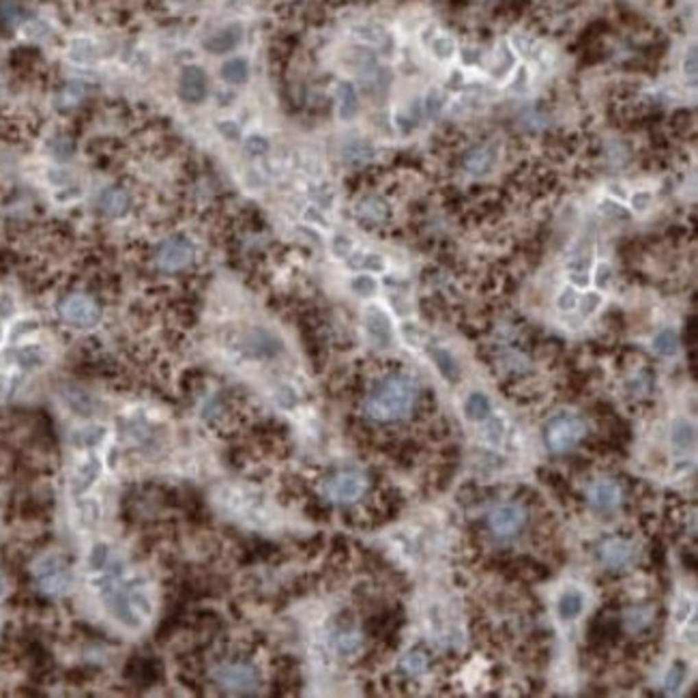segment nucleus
<instances>
[{
  "mask_svg": "<svg viewBox=\"0 0 698 698\" xmlns=\"http://www.w3.org/2000/svg\"><path fill=\"white\" fill-rule=\"evenodd\" d=\"M417 383L407 374H392L383 378L365 398L363 411L376 424H396L407 419L417 400Z\"/></svg>",
  "mask_w": 698,
  "mask_h": 698,
  "instance_id": "1",
  "label": "nucleus"
},
{
  "mask_svg": "<svg viewBox=\"0 0 698 698\" xmlns=\"http://www.w3.org/2000/svg\"><path fill=\"white\" fill-rule=\"evenodd\" d=\"M587 436V424L580 417L561 415L550 419L544 428V443L553 453H567Z\"/></svg>",
  "mask_w": 698,
  "mask_h": 698,
  "instance_id": "2",
  "label": "nucleus"
},
{
  "mask_svg": "<svg viewBox=\"0 0 698 698\" xmlns=\"http://www.w3.org/2000/svg\"><path fill=\"white\" fill-rule=\"evenodd\" d=\"M215 684L221 690H228L234 694H252L261 686V677L256 669L245 662H226L213 671Z\"/></svg>",
  "mask_w": 698,
  "mask_h": 698,
  "instance_id": "3",
  "label": "nucleus"
},
{
  "mask_svg": "<svg viewBox=\"0 0 698 698\" xmlns=\"http://www.w3.org/2000/svg\"><path fill=\"white\" fill-rule=\"evenodd\" d=\"M35 578H37V587L43 595L47 597H60L71 589V574L67 570L58 557L50 555L43 557L37 565H35Z\"/></svg>",
  "mask_w": 698,
  "mask_h": 698,
  "instance_id": "4",
  "label": "nucleus"
},
{
  "mask_svg": "<svg viewBox=\"0 0 698 698\" xmlns=\"http://www.w3.org/2000/svg\"><path fill=\"white\" fill-rule=\"evenodd\" d=\"M193 256H196L193 243L183 234H172L166 241L159 243V248L155 252V263L161 271L176 273V271L187 269L193 263Z\"/></svg>",
  "mask_w": 698,
  "mask_h": 698,
  "instance_id": "5",
  "label": "nucleus"
},
{
  "mask_svg": "<svg viewBox=\"0 0 698 698\" xmlns=\"http://www.w3.org/2000/svg\"><path fill=\"white\" fill-rule=\"evenodd\" d=\"M58 312L60 318L75 329H93L101 318L99 305L86 295H69L67 299H62Z\"/></svg>",
  "mask_w": 698,
  "mask_h": 698,
  "instance_id": "6",
  "label": "nucleus"
},
{
  "mask_svg": "<svg viewBox=\"0 0 698 698\" xmlns=\"http://www.w3.org/2000/svg\"><path fill=\"white\" fill-rule=\"evenodd\" d=\"M368 488V481L357 470H339L324 481V494L335 503H354L361 498Z\"/></svg>",
  "mask_w": 698,
  "mask_h": 698,
  "instance_id": "7",
  "label": "nucleus"
},
{
  "mask_svg": "<svg viewBox=\"0 0 698 698\" xmlns=\"http://www.w3.org/2000/svg\"><path fill=\"white\" fill-rule=\"evenodd\" d=\"M525 525H527V514L520 505H516V503L498 505L488 516V527L494 535H498V538H509V535L520 533Z\"/></svg>",
  "mask_w": 698,
  "mask_h": 698,
  "instance_id": "8",
  "label": "nucleus"
},
{
  "mask_svg": "<svg viewBox=\"0 0 698 698\" xmlns=\"http://www.w3.org/2000/svg\"><path fill=\"white\" fill-rule=\"evenodd\" d=\"M498 161V146L494 142H479L464 153L462 168L470 176H485L496 168Z\"/></svg>",
  "mask_w": 698,
  "mask_h": 698,
  "instance_id": "9",
  "label": "nucleus"
},
{
  "mask_svg": "<svg viewBox=\"0 0 698 698\" xmlns=\"http://www.w3.org/2000/svg\"><path fill=\"white\" fill-rule=\"evenodd\" d=\"M208 93V80L200 67H185L178 77V95L187 104H200Z\"/></svg>",
  "mask_w": 698,
  "mask_h": 698,
  "instance_id": "10",
  "label": "nucleus"
},
{
  "mask_svg": "<svg viewBox=\"0 0 698 698\" xmlns=\"http://www.w3.org/2000/svg\"><path fill=\"white\" fill-rule=\"evenodd\" d=\"M631 555H634L631 544L627 540H621V538H610L599 546V561H602L608 570H614V572L623 570V567L631 561Z\"/></svg>",
  "mask_w": 698,
  "mask_h": 698,
  "instance_id": "11",
  "label": "nucleus"
},
{
  "mask_svg": "<svg viewBox=\"0 0 698 698\" xmlns=\"http://www.w3.org/2000/svg\"><path fill=\"white\" fill-rule=\"evenodd\" d=\"M589 503L597 512H610L621 503V488L612 479H597L589 488Z\"/></svg>",
  "mask_w": 698,
  "mask_h": 698,
  "instance_id": "12",
  "label": "nucleus"
},
{
  "mask_svg": "<svg viewBox=\"0 0 698 698\" xmlns=\"http://www.w3.org/2000/svg\"><path fill=\"white\" fill-rule=\"evenodd\" d=\"M241 39H243V28L239 24H232V26H226L213 32V35L204 41V47L210 54H226L234 50L241 43Z\"/></svg>",
  "mask_w": 698,
  "mask_h": 698,
  "instance_id": "13",
  "label": "nucleus"
},
{
  "mask_svg": "<svg viewBox=\"0 0 698 698\" xmlns=\"http://www.w3.org/2000/svg\"><path fill=\"white\" fill-rule=\"evenodd\" d=\"M365 329H368V335L374 339L378 346H387L392 342V322H389L387 314L381 312L378 307H370L368 310Z\"/></svg>",
  "mask_w": 698,
  "mask_h": 698,
  "instance_id": "14",
  "label": "nucleus"
},
{
  "mask_svg": "<svg viewBox=\"0 0 698 698\" xmlns=\"http://www.w3.org/2000/svg\"><path fill=\"white\" fill-rule=\"evenodd\" d=\"M99 206H101L104 213L110 215V217H123L129 210V206H132V200H129L125 189L110 187V189H106L99 196Z\"/></svg>",
  "mask_w": 698,
  "mask_h": 698,
  "instance_id": "15",
  "label": "nucleus"
},
{
  "mask_svg": "<svg viewBox=\"0 0 698 698\" xmlns=\"http://www.w3.org/2000/svg\"><path fill=\"white\" fill-rule=\"evenodd\" d=\"M389 215H392V210H389V204L381 198H374V196H370V198H363L359 202V206H357V217H359L361 221L365 224H383L389 219Z\"/></svg>",
  "mask_w": 698,
  "mask_h": 698,
  "instance_id": "16",
  "label": "nucleus"
},
{
  "mask_svg": "<svg viewBox=\"0 0 698 698\" xmlns=\"http://www.w3.org/2000/svg\"><path fill=\"white\" fill-rule=\"evenodd\" d=\"M99 473H101V462H99V458H88V460H84L82 464L77 466V470H75V479H73L75 490H77V492L88 490L91 485L97 481V477H99Z\"/></svg>",
  "mask_w": 698,
  "mask_h": 698,
  "instance_id": "17",
  "label": "nucleus"
},
{
  "mask_svg": "<svg viewBox=\"0 0 698 698\" xmlns=\"http://www.w3.org/2000/svg\"><path fill=\"white\" fill-rule=\"evenodd\" d=\"M337 108H339V117L346 119V121L357 115L359 97H357V91L350 82H342L337 86Z\"/></svg>",
  "mask_w": 698,
  "mask_h": 698,
  "instance_id": "18",
  "label": "nucleus"
},
{
  "mask_svg": "<svg viewBox=\"0 0 698 698\" xmlns=\"http://www.w3.org/2000/svg\"><path fill=\"white\" fill-rule=\"evenodd\" d=\"M221 77L228 84H243L250 77V64L245 58H230L221 64Z\"/></svg>",
  "mask_w": 698,
  "mask_h": 698,
  "instance_id": "19",
  "label": "nucleus"
},
{
  "mask_svg": "<svg viewBox=\"0 0 698 698\" xmlns=\"http://www.w3.org/2000/svg\"><path fill=\"white\" fill-rule=\"evenodd\" d=\"M432 359H434L438 372H441V374H443L447 381H451V383H456V381H458V376H460V365H458L456 359H453V354H451V352H447V350H443V348H432Z\"/></svg>",
  "mask_w": 698,
  "mask_h": 698,
  "instance_id": "20",
  "label": "nucleus"
},
{
  "mask_svg": "<svg viewBox=\"0 0 698 698\" xmlns=\"http://www.w3.org/2000/svg\"><path fill=\"white\" fill-rule=\"evenodd\" d=\"M492 407H490V400L488 396H483L479 392L475 394H470L464 402V413L468 419H473V421H483V419H488Z\"/></svg>",
  "mask_w": 698,
  "mask_h": 698,
  "instance_id": "21",
  "label": "nucleus"
},
{
  "mask_svg": "<svg viewBox=\"0 0 698 698\" xmlns=\"http://www.w3.org/2000/svg\"><path fill=\"white\" fill-rule=\"evenodd\" d=\"M106 438V428L104 426H88V428H80L73 432L71 441L75 447L80 449H88V447H97Z\"/></svg>",
  "mask_w": 698,
  "mask_h": 698,
  "instance_id": "22",
  "label": "nucleus"
},
{
  "mask_svg": "<svg viewBox=\"0 0 698 698\" xmlns=\"http://www.w3.org/2000/svg\"><path fill=\"white\" fill-rule=\"evenodd\" d=\"M582 608H584V599L578 591H567L559 599V614L565 621H572L576 616H580Z\"/></svg>",
  "mask_w": 698,
  "mask_h": 698,
  "instance_id": "23",
  "label": "nucleus"
},
{
  "mask_svg": "<svg viewBox=\"0 0 698 698\" xmlns=\"http://www.w3.org/2000/svg\"><path fill=\"white\" fill-rule=\"evenodd\" d=\"M250 346H252V350L258 357H273L275 352L280 350V342L271 333H267V331H256L250 337Z\"/></svg>",
  "mask_w": 698,
  "mask_h": 698,
  "instance_id": "24",
  "label": "nucleus"
},
{
  "mask_svg": "<svg viewBox=\"0 0 698 698\" xmlns=\"http://www.w3.org/2000/svg\"><path fill=\"white\" fill-rule=\"evenodd\" d=\"M653 350L662 357H673L679 350V337L675 331L664 329L653 337Z\"/></svg>",
  "mask_w": 698,
  "mask_h": 698,
  "instance_id": "25",
  "label": "nucleus"
},
{
  "mask_svg": "<svg viewBox=\"0 0 698 698\" xmlns=\"http://www.w3.org/2000/svg\"><path fill=\"white\" fill-rule=\"evenodd\" d=\"M653 619V610L651 608H645V606H636V608H629L625 612V625L629 631H640L645 629L649 623H651Z\"/></svg>",
  "mask_w": 698,
  "mask_h": 698,
  "instance_id": "26",
  "label": "nucleus"
},
{
  "mask_svg": "<svg viewBox=\"0 0 698 698\" xmlns=\"http://www.w3.org/2000/svg\"><path fill=\"white\" fill-rule=\"evenodd\" d=\"M400 666H402V671L407 673V675H413V677L424 675L426 669H428V658L421 651H411V653H407V655L402 658Z\"/></svg>",
  "mask_w": 698,
  "mask_h": 698,
  "instance_id": "27",
  "label": "nucleus"
},
{
  "mask_svg": "<svg viewBox=\"0 0 698 698\" xmlns=\"http://www.w3.org/2000/svg\"><path fill=\"white\" fill-rule=\"evenodd\" d=\"M686 671L688 666L684 662H675L669 675H666V681H664V690L666 692H677L681 686H684V679H686Z\"/></svg>",
  "mask_w": 698,
  "mask_h": 698,
  "instance_id": "28",
  "label": "nucleus"
},
{
  "mask_svg": "<svg viewBox=\"0 0 698 698\" xmlns=\"http://www.w3.org/2000/svg\"><path fill=\"white\" fill-rule=\"evenodd\" d=\"M335 647L342 655H352V653L359 651L361 638H359V634H354V631H342L335 640Z\"/></svg>",
  "mask_w": 698,
  "mask_h": 698,
  "instance_id": "29",
  "label": "nucleus"
},
{
  "mask_svg": "<svg viewBox=\"0 0 698 698\" xmlns=\"http://www.w3.org/2000/svg\"><path fill=\"white\" fill-rule=\"evenodd\" d=\"M673 443L681 449H686L688 445L694 443V428L688 424V421H677L675 430H673Z\"/></svg>",
  "mask_w": 698,
  "mask_h": 698,
  "instance_id": "30",
  "label": "nucleus"
},
{
  "mask_svg": "<svg viewBox=\"0 0 698 698\" xmlns=\"http://www.w3.org/2000/svg\"><path fill=\"white\" fill-rule=\"evenodd\" d=\"M110 561V548L106 544H95L88 555V567L91 570H104Z\"/></svg>",
  "mask_w": 698,
  "mask_h": 698,
  "instance_id": "31",
  "label": "nucleus"
},
{
  "mask_svg": "<svg viewBox=\"0 0 698 698\" xmlns=\"http://www.w3.org/2000/svg\"><path fill=\"white\" fill-rule=\"evenodd\" d=\"M18 359H20V365H24V368H35V365L41 363L43 357H41V350L37 346H26V348L20 350Z\"/></svg>",
  "mask_w": 698,
  "mask_h": 698,
  "instance_id": "32",
  "label": "nucleus"
},
{
  "mask_svg": "<svg viewBox=\"0 0 698 698\" xmlns=\"http://www.w3.org/2000/svg\"><path fill=\"white\" fill-rule=\"evenodd\" d=\"M352 290L357 292V295H361V297L374 295V292H376V282H374V278H370V275H359V278L352 282Z\"/></svg>",
  "mask_w": 698,
  "mask_h": 698,
  "instance_id": "33",
  "label": "nucleus"
},
{
  "mask_svg": "<svg viewBox=\"0 0 698 698\" xmlns=\"http://www.w3.org/2000/svg\"><path fill=\"white\" fill-rule=\"evenodd\" d=\"M67 400H69V404H71V409L77 411L80 415H91V411H93V400H91L88 396H84V394H71V396H67Z\"/></svg>",
  "mask_w": 698,
  "mask_h": 698,
  "instance_id": "34",
  "label": "nucleus"
},
{
  "mask_svg": "<svg viewBox=\"0 0 698 698\" xmlns=\"http://www.w3.org/2000/svg\"><path fill=\"white\" fill-rule=\"evenodd\" d=\"M432 52H434L438 58H441V60L449 58V56L453 54V41H451L449 37H438V39H434V41H432Z\"/></svg>",
  "mask_w": 698,
  "mask_h": 698,
  "instance_id": "35",
  "label": "nucleus"
},
{
  "mask_svg": "<svg viewBox=\"0 0 698 698\" xmlns=\"http://www.w3.org/2000/svg\"><path fill=\"white\" fill-rule=\"evenodd\" d=\"M557 305L561 307V310H574V307L578 305V295H576V290L574 288H565L559 299H557Z\"/></svg>",
  "mask_w": 698,
  "mask_h": 698,
  "instance_id": "36",
  "label": "nucleus"
},
{
  "mask_svg": "<svg viewBox=\"0 0 698 698\" xmlns=\"http://www.w3.org/2000/svg\"><path fill=\"white\" fill-rule=\"evenodd\" d=\"M82 520L86 525H93L99 520V505L95 501H84L82 503Z\"/></svg>",
  "mask_w": 698,
  "mask_h": 698,
  "instance_id": "37",
  "label": "nucleus"
},
{
  "mask_svg": "<svg viewBox=\"0 0 698 698\" xmlns=\"http://www.w3.org/2000/svg\"><path fill=\"white\" fill-rule=\"evenodd\" d=\"M599 208H602V213H606L608 217H619V215H621V217H627L625 210H623L619 204H616V202H612V200H604Z\"/></svg>",
  "mask_w": 698,
  "mask_h": 698,
  "instance_id": "38",
  "label": "nucleus"
},
{
  "mask_svg": "<svg viewBox=\"0 0 698 698\" xmlns=\"http://www.w3.org/2000/svg\"><path fill=\"white\" fill-rule=\"evenodd\" d=\"M599 303H602V299H599L597 295H584V299H582V312L584 314L595 312L597 307H599Z\"/></svg>",
  "mask_w": 698,
  "mask_h": 698,
  "instance_id": "39",
  "label": "nucleus"
},
{
  "mask_svg": "<svg viewBox=\"0 0 698 698\" xmlns=\"http://www.w3.org/2000/svg\"><path fill=\"white\" fill-rule=\"evenodd\" d=\"M248 149H250V151H254V153H265V151L269 149V142H267L265 138H258V136H254V138H250V140H248Z\"/></svg>",
  "mask_w": 698,
  "mask_h": 698,
  "instance_id": "40",
  "label": "nucleus"
},
{
  "mask_svg": "<svg viewBox=\"0 0 698 698\" xmlns=\"http://www.w3.org/2000/svg\"><path fill=\"white\" fill-rule=\"evenodd\" d=\"M441 104H443V99H441V95H438L436 91L428 95V112H430V115H436V112L441 110Z\"/></svg>",
  "mask_w": 698,
  "mask_h": 698,
  "instance_id": "41",
  "label": "nucleus"
},
{
  "mask_svg": "<svg viewBox=\"0 0 698 698\" xmlns=\"http://www.w3.org/2000/svg\"><path fill=\"white\" fill-rule=\"evenodd\" d=\"M684 67H686V73L690 71V77H696V50H694V47L690 50V60L686 58V64H684Z\"/></svg>",
  "mask_w": 698,
  "mask_h": 698,
  "instance_id": "42",
  "label": "nucleus"
},
{
  "mask_svg": "<svg viewBox=\"0 0 698 698\" xmlns=\"http://www.w3.org/2000/svg\"><path fill=\"white\" fill-rule=\"evenodd\" d=\"M608 280H610V267L602 265V267H599V271H597V284L599 286H606Z\"/></svg>",
  "mask_w": 698,
  "mask_h": 698,
  "instance_id": "43",
  "label": "nucleus"
},
{
  "mask_svg": "<svg viewBox=\"0 0 698 698\" xmlns=\"http://www.w3.org/2000/svg\"><path fill=\"white\" fill-rule=\"evenodd\" d=\"M11 312H13L11 297H0V316H11Z\"/></svg>",
  "mask_w": 698,
  "mask_h": 698,
  "instance_id": "44",
  "label": "nucleus"
},
{
  "mask_svg": "<svg viewBox=\"0 0 698 698\" xmlns=\"http://www.w3.org/2000/svg\"><path fill=\"white\" fill-rule=\"evenodd\" d=\"M649 198H651L649 193H636V196L631 198V200H634V208H638V210L647 208L649 206Z\"/></svg>",
  "mask_w": 698,
  "mask_h": 698,
  "instance_id": "45",
  "label": "nucleus"
},
{
  "mask_svg": "<svg viewBox=\"0 0 698 698\" xmlns=\"http://www.w3.org/2000/svg\"><path fill=\"white\" fill-rule=\"evenodd\" d=\"M3 593H5V578H3V574H0V595Z\"/></svg>",
  "mask_w": 698,
  "mask_h": 698,
  "instance_id": "46",
  "label": "nucleus"
},
{
  "mask_svg": "<svg viewBox=\"0 0 698 698\" xmlns=\"http://www.w3.org/2000/svg\"><path fill=\"white\" fill-rule=\"evenodd\" d=\"M0 337H3V331H0Z\"/></svg>",
  "mask_w": 698,
  "mask_h": 698,
  "instance_id": "47",
  "label": "nucleus"
}]
</instances>
